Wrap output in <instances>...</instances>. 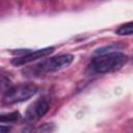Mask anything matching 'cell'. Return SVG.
Masks as SVG:
<instances>
[{
    "mask_svg": "<svg viewBox=\"0 0 133 133\" xmlns=\"http://www.w3.org/2000/svg\"><path fill=\"white\" fill-rule=\"evenodd\" d=\"M128 61V56L119 52H109L100 54L91 61V69L99 74L119 70Z\"/></svg>",
    "mask_w": 133,
    "mask_h": 133,
    "instance_id": "obj_1",
    "label": "cell"
},
{
    "mask_svg": "<svg viewBox=\"0 0 133 133\" xmlns=\"http://www.w3.org/2000/svg\"><path fill=\"white\" fill-rule=\"evenodd\" d=\"M37 91V86L33 83H22L9 87L3 97L5 104H15L26 101L33 97Z\"/></svg>",
    "mask_w": 133,
    "mask_h": 133,
    "instance_id": "obj_2",
    "label": "cell"
},
{
    "mask_svg": "<svg viewBox=\"0 0 133 133\" xmlns=\"http://www.w3.org/2000/svg\"><path fill=\"white\" fill-rule=\"evenodd\" d=\"M73 60L74 56L72 54H62L46 59L38 65V68L45 72H54L69 66Z\"/></svg>",
    "mask_w": 133,
    "mask_h": 133,
    "instance_id": "obj_3",
    "label": "cell"
},
{
    "mask_svg": "<svg viewBox=\"0 0 133 133\" xmlns=\"http://www.w3.org/2000/svg\"><path fill=\"white\" fill-rule=\"evenodd\" d=\"M53 51H54L53 47H48V48L31 51V52H28V53L23 54L21 56H17L16 58H14L11 60V63L15 64V65H22V64H25V63H29L31 61H34L38 58H43V57L51 54Z\"/></svg>",
    "mask_w": 133,
    "mask_h": 133,
    "instance_id": "obj_4",
    "label": "cell"
},
{
    "mask_svg": "<svg viewBox=\"0 0 133 133\" xmlns=\"http://www.w3.org/2000/svg\"><path fill=\"white\" fill-rule=\"evenodd\" d=\"M49 110V104L45 99H38L26 111V118L28 121H36L47 113Z\"/></svg>",
    "mask_w": 133,
    "mask_h": 133,
    "instance_id": "obj_5",
    "label": "cell"
},
{
    "mask_svg": "<svg viewBox=\"0 0 133 133\" xmlns=\"http://www.w3.org/2000/svg\"><path fill=\"white\" fill-rule=\"evenodd\" d=\"M133 23L132 22H128L126 24L121 25L117 29H116V34L118 35H131L132 31H133Z\"/></svg>",
    "mask_w": 133,
    "mask_h": 133,
    "instance_id": "obj_6",
    "label": "cell"
},
{
    "mask_svg": "<svg viewBox=\"0 0 133 133\" xmlns=\"http://www.w3.org/2000/svg\"><path fill=\"white\" fill-rule=\"evenodd\" d=\"M19 112L14 111L9 113H1L0 114V123H11L19 119Z\"/></svg>",
    "mask_w": 133,
    "mask_h": 133,
    "instance_id": "obj_7",
    "label": "cell"
},
{
    "mask_svg": "<svg viewBox=\"0 0 133 133\" xmlns=\"http://www.w3.org/2000/svg\"><path fill=\"white\" fill-rule=\"evenodd\" d=\"M9 85H10V82L8 81V79H6L5 77L0 76V91H2V90L6 91L10 87Z\"/></svg>",
    "mask_w": 133,
    "mask_h": 133,
    "instance_id": "obj_8",
    "label": "cell"
},
{
    "mask_svg": "<svg viewBox=\"0 0 133 133\" xmlns=\"http://www.w3.org/2000/svg\"><path fill=\"white\" fill-rule=\"evenodd\" d=\"M10 131V128L9 127H5V126H0V133H6Z\"/></svg>",
    "mask_w": 133,
    "mask_h": 133,
    "instance_id": "obj_9",
    "label": "cell"
}]
</instances>
